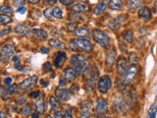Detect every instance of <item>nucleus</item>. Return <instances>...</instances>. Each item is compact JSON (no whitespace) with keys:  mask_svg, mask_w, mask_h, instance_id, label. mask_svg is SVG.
Masks as SVG:
<instances>
[{"mask_svg":"<svg viewBox=\"0 0 157 118\" xmlns=\"http://www.w3.org/2000/svg\"><path fill=\"white\" fill-rule=\"evenodd\" d=\"M69 46L74 51H85V52H91L92 51V44L86 38L83 37H77L70 41Z\"/></svg>","mask_w":157,"mask_h":118,"instance_id":"obj_1","label":"nucleus"},{"mask_svg":"<svg viewBox=\"0 0 157 118\" xmlns=\"http://www.w3.org/2000/svg\"><path fill=\"white\" fill-rule=\"evenodd\" d=\"M71 65L78 74H82L86 72L87 68V60L86 56L82 55V54H76L71 58Z\"/></svg>","mask_w":157,"mask_h":118,"instance_id":"obj_2","label":"nucleus"},{"mask_svg":"<svg viewBox=\"0 0 157 118\" xmlns=\"http://www.w3.org/2000/svg\"><path fill=\"white\" fill-rule=\"evenodd\" d=\"M92 37L94 41L102 47H107L110 43V38L107 36V33L100 30H93Z\"/></svg>","mask_w":157,"mask_h":118,"instance_id":"obj_3","label":"nucleus"},{"mask_svg":"<svg viewBox=\"0 0 157 118\" xmlns=\"http://www.w3.org/2000/svg\"><path fill=\"white\" fill-rule=\"evenodd\" d=\"M112 86V82L109 76H102L97 82V88L99 92L101 93H106L108 91L110 90V88Z\"/></svg>","mask_w":157,"mask_h":118,"instance_id":"obj_4","label":"nucleus"},{"mask_svg":"<svg viewBox=\"0 0 157 118\" xmlns=\"http://www.w3.org/2000/svg\"><path fill=\"white\" fill-rule=\"evenodd\" d=\"M136 67L135 64H132L131 67H128L127 71L123 74V82L126 85V84H132L135 81V79L136 77Z\"/></svg>","mask_w":157,"mask_h":118,"instance_id":"obj_5","label":"nucleus"},{"mask_svg":"<svg viewBox=\"0 0 157 118\" xmlns=\"http://www.w3.org/2000/svg\"><path fill=\"white\" fill-rule=\"evenodd\" d=\"M15 52V47L11 44H7L1 48L0 50V61L1 62H6L10 58L13 56Z\"/></svg>","mask_w":157,"mask_h":118,"instance_id":"obj_6","label":"nucleus"},{"mask_svg":"<svg viewBox=\"0 0 157 118\" xmlns=\"http://www.w3.org/2000/svg\"><path fill=\"white\" fill-rule=\"evenodd\" d=\"M55 95H56V97L60 98L62 101H68L72 96V93L69 92L67 88H57L55 91Z\"/></svg>","mask_w":157,"mask_h":118,"instance_id":"obj_7","label":"nucleus"},{"mask_svg":"<svg viewBox=\"0 0 157 118\" xmlns=\"http://www.w3.org/2000/svg\"><path fill=\"white\" fill-rule=\"evenodd\" d=\"M36 82H37V77L36 76H32V77L26 79V80H24L21 83L20 87H21L22 90H29V88H32V87H33L34 85H36Z\"/></svg>","mask_w":157,"mask_h":118,"instance_id":"obj_8","label":"nucleus"},{"mask_svg":"<svg viewBox=\"0 0 157 118\" xmlns=\"http://www.w3.org/2000/svg\"><path fill=\"white\" fill-rule=\"evenodd\" d=\"M95 110L98 114H103L108 110V104L103 98H98L95 105Z\"/></svg>","mask_w":157,"mask_h":118,"instance_id":"obj_9","label":"nucleus"},{"mask_svg":"<svg viewBox=\"0 0 157 118\" xmlns=\"http://www.w3.org/2000/svg\"><path fill=\"white\" fill-rule=\"evenodd\" d=\"M90 110H91V102L88 100L82 101L81 106V116L88 117L90 114Z\"/></svg>","mask_w":157,"mask_h":118,"instance_id":"obj_10","label":"nucleus"},{"mask_svg":"<svg viewBox=\"0 0 157 118\" xmlns=\"http://www.w3.org/2000/svg\"><path fill=\"white\" fill-rule=\"evenodd\" d=\"M122 23H123V16L113 18L110 20L109 23H108V27H109V29H111L112 31H115V30H118L122 26Z\"/></svg>","mask_w":157,"mask_h":118,"instance_id":"obj_11","label":"nucleus"},{"mask_svg":"<svg viewBox=\"0 0 157 118\" xmlns=\"http://www.w3.org/2000/svg\"><path fill=\"white\" fill-rule=\"evenodd\" d=\"M136 92L132 91V90H130L125 92V101L128 105H134L135 102H136Z\"/></svg>","mask_w":157,"mask_h":118,"instance_id":"obj_12","label":"nucleus"},{"mask_svg":"<svg viewBox=\"0 0 157 118\" xmlns=\"http://www.w3.org/2000/svg\"><path fill=\"white\" fill-rule=\"evenodd\" d=\"M78 75V74L73 67L66 68L65 70H64V78H65L67 81H73Z\"/></svg>","mask_w":157,"mask_h":118,"instance_id":"obj_13","label":"nucleus"},{"mask_svg":"<svg viewBox=\"0 0 157 118\" xmlns=\"http://www.w3.org/2000/svg\"><path fill=\"white\" fill-rule=\"evenodd\" d=\"M128 69V63L126 61L125 58L120 57L119 59L117 60V70L119 72L121 75H123Z\"/></svg>","mask_w":157,"mask_h":118,"instance_id":"obj_14","label":"nucleus"},{"mask_svg":"<svg viewBox=\"0 0 157 118\" xmlns=\"http://www.w3.org/2000/svg\"><path fill=\"white\" fill-rule=\"evenodd\" d=\"M139 17L144 21H149L151 19V11L147 7H141L139 10Z\"/></svg>","mask_w":157,"mask_h":118,"instance_id":"obj_15","label":"nucleus"},{"mask_svg":"<svg viewBox=\"0 0 157 118\" xmlns=\"http://www.w3.org/2000/svg\"><path fill=\"white\" fill-rule=\"evenodd\" d=\"M14 32L16 33H19V34H29L32 33V31L29 30V28L27 27L26 25H23V24L17 25V26L15 27V29H14Z\"/></svg>","mask_w":157,"mask_h":118,"instance_id":"obj_16","label":"nucleus"},{"mask_svg":"<svg viewBox=\"0 0 157 118\" xmlns=\"http://www.w3.org/2000/svg\"><path fill=\"white\" fill-rule=\"evenodd\" d=\"M88 5L85 4V3H77L75 5H73L72 10L73 12L75 13H85L88 11Z\"/></svg>","mask_w":157,"mask_h":118,"instance_id":"obj_17","label":"nucleus"},{"mask_svg":"<svg viewBox=\"0 0 157 118\" xmlns=\"http://www.w3.org/2000/svg\"><path fill=\"white\" fill-rule=\"evenodd\" d=\"M127 103L125 100H120V98H116L114 100V108H117V111L124 112L127 110Z\"/></svg>","mask_w":157,"mask_h":118,"instance_id":"obj_18","label":"nucleus"},{"mask_svg":"<svg viewBox=\"0 0 157 118\" xmlns=\"http://www.w3.org/2000/svg\"><path fill=\"white\" fill-rule=\"evenodd\" d=\"M75 36L77 37H90V31L86 27H81V28H78L76 31H75Z\"/></svg>","mask_w":157,"mask_h":118,"instance_id":"obj_19","label":"nucleus"},{"mask_svg":"<svg viewBox=\"0 0 157 118\" xmlns=\"http://www.w3.org/2000/svg\"><path fill=\"white\" fill-rule=\"evenodd\" d=\"M48 43H49V45H50L51 47L56 48V49L65 47V44H64V42L61 41L60 39H58V38H51V39H49Z\"/></svg>","mask_w":157,"mask_h":118,"instance_id":"obj_20","label":"nucleus"},{"mask_svg":"<svg viewBox=\"0 0 157 118\" xmlns=\"http://www.w3.org/2000/svg\"><path fill=\"white\" fill-rule=\"evenodd\" d=\"M109 8L112 10H121L123 8V1L122 0H110L109 1Z\"/></svg>","mask_w":157,"mask_h":118,"instance_id":"obj_21","label":"nucleus"},{"mask_svg":"<svg viewBox=\"0 0 157 118\" xmlns=\"http://www.w3.org/2000/svg\"><path fill=\"white\" fill-rule=\"evenodd\" d=\"M144 4V0H129L128 1V7L131 10H135L136 8H140Z\"/></svg>","mask_w":157,"mask_h":118,"instance_id":"obj_22","label":"nucleus"},{"mask_svg":"<svg viewBox=\"0 0 157 118\" xmlns=\"http://www.w3.org/2000/svg\"><path fill=\"white\" fill-rule=\"evenodd\" d=\"M34 108H36V110L38 111L39 113H43L45 111V104H44V101L42 98H38V100L34 102Z\"/></svg>","mask_w":157,"mask_h":118,"instance_id":"obj_23","label":"nucleus"},{"mask_svg":"<svg viewBox=\"0 0 157 118\" xmlns=\"http://www.w3.org/2000/svg\"><path fill=\"white\" fill-rule=\"evenodd\" d=\"M115 58H116V53L114 50H111L107 53V55H106V65L108 67H111L113 65V63H114L115 61Z\"/></svg>","mask_w":157,"mask_h":118,"instance_id":"obj_24","label":"nucleus"},{"mask_svg":"<svg viewBox=\"0 0 157 118\" xmlns=\"http://www.w3.org/2000/svg\"><path fill=\"white\" fill-rule=\"evenodd\" d=\"M65 57H66V54L64 52H58L56 54L55 58H54V64H55V66L56 67H60L61 64L64 61V59H65Z\"/></svg>","mask_w":157,"mask_h":118,"instance_id":"obj_25","label":"nucleus"},{"mask_svg":"<svg viewBox=\"0 0 157 118\" xmlns=\"http://www.w3.org/2000/svg\"><path fill=\"white\" fill-rule=\"evenodd\" d=\"M106 9V2L105 1H101L98 3L96 6L94 7V10H93V13L95 15H98V14H101L102 12H104Z\"/></svg>","mask_w":157,"mask_h":118,"instance_id":"obj_26","label":"nucleus"},{"mask_svg":"<svg viewBox=\"0 0 157 118\" xmlns=\"http://www.w3.org/2000/svg\"><path fill=\"white\" fill-rule=\"evenodd\" d=\"M33 33H34V36H36V37L40 38V39H45V38H47V33L45 31H43V30L34 29V30H33Z\"/></svg>","mask_w":157,"mask_h":118,"instance_id":"obj_27","label":"nucleus"},{"mask_svg":"<svg viewBox=\"0 0 157 118\" xmlns=\"http://www.w3.org/2000/svg\"><path fill=\"white\" fill-rule=\"evenodd\" d=\"M52 17L56 19H62L63 18V11L60 7H53L52 8Z\"/></svg>","mask_w":157,"mask_h":118,"instance_id":"obj_28","label":"nucleus"},{"mask_svg":"<svg viewBox=\"0 0 157 118\" xmlns=\"http://www.w3.org/2000/svg\"><path fill=\"white\" fill-rule=\"evenodd\" d=\"M12 23L11 17H9L6 14H0V24L1 25H8Z\"/></svg>","mask_w":157,"mask_h":118,"instance_id":"obj_29","label":"nucleus"},{"mask_svg":"<svg viewBox=\"0 0 157 118\" xmlns=\"http://www.w3.org/2000/svg\"><path fill=\"white\" fill-rule=\"evenodd\" d=\"M49 104H50L52 109H57L59 107V101L55 96H51L49 98Z\"/></svg>","mask_w":157,"mask_h":118,"instance_id":"obj_30","label":"nucleus"},{"mask_svg":"<svg viewBox=\"0 0 157 118\" xmlns=\"http://www.w3.org/2000/svg\"><path fill=\"white\" fill-rule=\"evenodd\" d=\"M17 88H18V86L17 85H10V86H5V92H6L7 93H14V92H16V91H17Z\"/></svg>","mask_w":157,"mask_h":118,"instance_id":"obj_31","label":"nucleus"},{"mask_svg":"<svg viewBox=\"0 0 157 118\" xmlns=\"http://www.w3.org/2000/svg\"><path fill=\"white\" fill-rule=\"evenodd\" d=\"M0 11L4 14H12L13 9L12 7L8 6V5H2V6H0Z\"/></svg>","mask_w":157,"mask_h":118,"instance_id":"obj_32","label":"nucleus"},{"mask_svg":"<svg viewBox=\"0 0 157 118\" xmlns=\"http://www.w3.org/2000/svg\"><path fill=\"white\" fill-rule=\"evenodd\" d=\"M156 114H157V104H153L150 107V109L148 111V117L154 118Z\"/></svg>","mask_w":157,"mask_h":118,"instance_id":"obj_33","label":"nucleus"},{"mask_svg":"<svg viewBox=\"0 0 157 118\" xmlns=\"http://www.w3.org/2000/svg\"><path fill=\"white\" fill-rule=\"evenodd\" d=\"M123 37H124V39H125L126 41L132 42V32L126 31L124 33H123Z\"/></svg>","mask_w":157,"mask_h":118,"instance_id":"obj_34","label":"nucleus"},{"mask_svg":"<svg viewBox=\"0 0 157 118\" xmlns=\"http://www.w3.org/2000/svg\"><path fill=\"white\" fill-rule=\"evenodd\" d=\"M13 61L15 62V68H16L17 70H19V71H24V70H25L24 68H22V65H21V64H20L19 56H14Z\"/></svg>","mask_w":157,"mask_h":118,"instance_id":"obj_35","label":"nucleus"},{"mask_svg":"<svg viewBox=\"0 0 157 118\" xmlns=\"http://www.w3.org/2000/svg\"><path fill=\"white\" fill-rule=\"evenodd\" d=\"M137 60H139V58H137L136 53H131L130 54V56H129V61H130V63L136 64L137 62Z\"/></svg>","mask_w":157,"mask_h":118,"instance_id":"obj_36","label":"nucleus"},{"mask_svg":"<svg viewBox=\"0 0 157 118\" xmlns=\"http://www.w3.org/2000/svg\"><path fill=\"white\" fill-rule=\"evenodd\" d=\"M25 4H26V0H14V5L17 8L25 6Z\"/></svg>","mask_w":157,"mask_h":118,"instance_id":"obj_37","label":"nucleus"},{"mask_svg":"<svg viewBox=\"0 0 157 118\" xmlns=\"http://www.w3.org/2000/svg\"><path fill=\"white\" fill-rule=\"evenodd\" d=\"M22 113L24 115H29V114H31V106L29 105H25L23 106V109H22Z\"/></svg>","mask_w":157,"mask_h":118,"instance_id":"obj_38","label":"nucleus"},{"mask_svg":"<svg viewBox=\"0 0 157 118\" xmlns=\"http://www.w3.org/2000/svg\"><path fill=\"white\" fill-rule=\"evenodd\" d=\"M76 27H77V24H76V23H73V22L68 23V24H67V31H68V32L76 31V30H75Z\"/></svg>","mask_w":157,"mask_h":118,"instance_id":"obj_39","label":"nucleus"},{"mask_svg":"<svg viewBox=\"0 0 157 118\" xmlns=\"http://www.w3.org/2000/svg\"><path fill=\"white\" fill-rule=\"evenodd\" d=\"M43 14H44V16H45L46 18H51L52 17V8H47V9H45L44 10V12H43Z\"/></svg>","mask_w":157,"mask_h":118,"instance_id":"obj_40","label":"nucleus"},{"mask_svg":"<svg viewBox=\"0 0 157 118\" xmlns=\"http://www.w3.org/2000/svg\"><path fill=\"white\" fill-rule=\"evenodd\" d=\"M60 2L65 6H70V5L74 4V0H60Z\"/></svg>","mask_w":157,"mask_h":118,"instance_id":"obj_41","label":"nucleus"},{"mask_svg":"<svg viewBox=\"0 0 157 118\" xmlns=\"http://www.w3.org/2000/svg\"><path fill=\"white\" fill-rule=\"evenodd\" d=\"M11 32V29H4V30H0V37H4L6 36L7 33Z\"/></svg>","mask_w":157,"mask_h":118,"instance_id":"obj_42","label":"nucleus"},{"mask_svg":"<svg viewBox=\"0 0 157 118\" xmlns=\"http://www.w3.org/2000/svg\"><path fill=\"white\" fill-rule=\"evenodd\" d=\"M39 95H40V92H39V91H34V92L29 93V96H31L32 98H37L39 96Z\"/></svg>","mask_w":157,"mask_h":118,"instance_id":"obj_43","label":"nucleus"},{"mask_svg":"<svg viewBox=\"0 0 157 118\" xmlns=\"http://www.w3.org/2000/svg\"><path fill=\"white\" fill-rule=\"evenodd\" d=\"M12 78L11 77H6L5 78V80H4V84H5V86H10L12 84Z\"/></svg>","mask_w":157,"mask_h":118,"instance_id":"obj_44","label":"nucleus"},{"mask_svg":"<svg viewBox=\"0 0 157 118\" xmlns=\"http://www.w3.org/2000/svg\"><path fill=\"white\" fill-rule=\"evenodd\" d=\"M42 67H43V69H44V71H50V70H51V64L49 63V62L44 63Z\"/></svg>","mask_w":157,"mask_h":118,"instance_id":"obj_45","label":"nucleus"},{"mask_svg":"<svg viewBox=\"0 0 157 118\" xmlns=\"http://www.w3.org/2000/svg\"><path fill=\"white\" fill-rule=\"evenodd\" d=\"M63 116L64 117H72V111H71V109H66L65 112L63 113Z\"/></svg>","mask_w":157,"mask_h":118,"instance_id":"obj_46","label":"nucleus"},{"mask_svg":"<svg viewBox=\"0 0 157 118\" xmlns=\"http://www.w3.org/2000/svg\"><path fill=\"white\" fill-rule=\"evenodd\" d=\"M56 2H57V0H44V3L48 5H54V4H56Z\"/></svg>","mask_w":157,"mask_h":118,"instance_id":"obj_47","label":"nucleus"},{"mask_svg":"<svg viewBox=\"0 0 157 118\" xmlns=\"http://www.w3.org/2000/svg\"><path fill=\"white\" fill-rule=\"evenodd\" d=\"M25 12H26V8H25L24 6L17 9V13H19V14H25Z\"/></svg>","mask_w":157,"mask_h":118,"instance_id":"obj_48","label":"nucleus"},{"mask_svg":"<svg viewBox=\"0 0 157 118\" xmlns=\"http://www.w3.org/2000/svg\"><path fill=\"white\" fill-rule=\"evenodd\" d=\"M54 117H63V112L61 111H55L54 112Z\"/></svg>","mask_w":157,"mask_h":118,"instance_id":"obj_49","label":"nucleus"},{"mask_svg":"<svg viewBox=\"0 0 157 118\" xmlns=\"http://www.w3.org/2000/svg\"><path fill=\"white\" fill-rule=\"evenodd\" d=\"M40 51H41V53L47 54V53L49 52V49H48V48H45V47H41V48H40Z\"/></svg>","mask_w":157,"mask_h":118,"instance_id":"obj_50","label":"nucleus"},{"mask_svg":"<svg viewBox=\"0 0 157 118\" xmlns=\"http://www.w3.org/2000/svg\"><path fill=\"white\" fill-rule=\"evenodd\" d=\"M28 1L31 4H37L40 2V0H28Z\"/></svg>","mask_w":157,"mask_h":118,"instance_id":"obj_51","label":"nucleus"},{"mask_svg":"<svg viewBox=\"0 0 157 118\" xmlns=\"http://www.w3.org/2000/svg\"><path fill=\"white\" fill-rule=\"evenodd\" d=\"M32 117H34V118H36V117H39V114H37V113H33Z\"/></svg>","mask_w":157,"mask_h":118,"instance_id":"obj_52","label":"nucleus"},{"mask_svg":"<svg viewBox=\"0 0 157 118\" xmlns=\"http://www.w3.org/2000/svg\"><path fill=\"white\" fill-rule=\"evenodd\" d=\"M64 84H65V83H64V80H62V79H61V80L59 81V85L62 86V85H64Z\"/></svg>","mask_w":157,"mask_h":118,"instance_id":"obj_53","label":"nucleus"}]
</instances>
